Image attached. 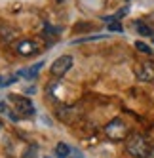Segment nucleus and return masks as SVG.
<instances>
[{
	"label": "nucleus",
	"instance_id": "1",
	"mask_svg": "<svg viewBox=\"0 0 154 158\" xmlns=\"http://www.w3.org/2000/svg\"><path fill=\"white\" fill-rule=\"evenodd\" d=\"M126 151L135 156V158H147L148 152H150V145H148V139L141 133H131L128 141H126Z\"/></svg>",
	"mask_w": 154,
	"mask_h": 158
},
{
	"label": "nucleus",
	"instance_id": "2",
	"mask_svg": "<svg viewBox=\"0 0 154 158\" xmlns=\"http://www.w3.org/2000/svg\"><path fill=\"white\" fill-rule=\"evenodd\" d=\"M105 133H107L111 139H114V141L126 139V137H128V126H126V124L120 120V118H114L111 124H107Z\"/></svg>",
	"mask_w": 154,
	"mask_h": 158
},
{
	"label": "nucleus",
	"instance_id": "3",
	"mask_svg": "<svg viewBox=\"0 0 154 158\" xmlns=\"http://www.w3.org/2000/svg\"><path fill=\"white\" fill-rule=\"evenodd\" d=\"M10 99L14 101V105H15V109H17V112H19L21 116H23V114H27V116L34 114V105H32V101H30V99L21 97V95H15V94L10 95Z\"/></svg>",
	"mask_w": 154,
	"mask_h": 158
},
{
	"label": "nucleus",
	"instance_id": "4",
	"mask_svg": "<svg viewBox=\"0 0 154 158\" xmlns=\"http://www.w3.org/2000/svg\"><path fill=\"white\" fill-rule=\"evenodd\" d=\"M72 67V55H61L59 59L51 63V74L53 76H63Z\"/></svg>",
	"mask_w": 154,
	"mask_h": 158
},
{
	"label": "nucleus",
	"instance_id": "5",
	"mask_svg": "<svg viewBox=\"0 0 154 158\" xmlns=\"http://www.w3.org/2000/svg\"><path fill=\"white\" fill-rule=\"evenodd\" d=\"M137 78L141 82H154V63L152 61H145V63H141L137 67V71H135Z\"/></svg>",
	"mask_w": 154,
	"mask_h": 158
},
{
	"label": "nucleus",
	"instance_id": "6",
	"mask_svg": "<svg viewBox=\"0 0 154 158\" xmlns=\"http://www.w3.org/2000/svg\"><path fill=\"white\" fill-rule=\"evenodd\" d=\"M42 61H38L36 65H32V67H27V69H21L19 71V76H23V78H34L36 76V73H38V69H42Z\"/></svg>",
	"mask_w": 154,
	"mask_h": 158
},
{
	"label": "nucleus",
	"instance_id": "7",
	"mask_svg": "<svg viewBox=\"0 0 154 158\" xmlns=\"http://www.w3.org/2000/svg\"><path fill=\"white\" fill-rule=\"evenodd\" d=\"M34 50H36V46H34L30 40H21V44L17 46V52H19L21 55H29V53H32Z\"/></svg>",
	"mask_w": 154,
	"mask_h": 158
},
{
	"label": "nucleus",
	"instance_id": "8",
	"mask_svg": "<svg viewBox=\"0 0 154 158\" xmlns=\"http://www.w3.org/2000/svg\"><path fill=\"white\" fill-rule=\"evenodd\" d=\"M15 35H17V32L14 29H10L8 25H0V36H2L4 42H12L15 38Z\"/></svg>",
	"mask_w": 154,
	"mask_h": 158
},
{
	"label": "nucleus",
	"instance_id": "9",
	"mask_svg": "<svg viewBox=\"0 0 154 158\" xmlns=\"http://www.w3.org/2000/svg\"><path fill=\"white\" fill-rule=\"evenodd\" d=\"M55 154H57V158H67L71 154V147L67 143H59L55 147Z\"/></svg>",
	"mask_w": 154,
	"mask_h": 158
},
{
	"label": "nucleus",
	"instance_id": "10",
	"mask_svg": "<svg viewBox=\"0 0 154 158\" xmlns=\"http://www.w3.org/2000/svg\"><path fill=\"white\" fill-rule=\"evenodd\" d=\"M36 154H38V149H36L34 145H30L29 149L23 152V156H21V158H36Z\"/></svg>",
	"mask_w": 154,
	"mask_h": 158
},
{
	"label": "nucleus",
	"instance_id": "11",
	"mask_svg": "<svg viewBox=\"0 0 154 158\" xmlns=\"http://www.w3.org/2000/svg\"><path fill=\"white\" fill-rule=\"evenodd\" d=\"M137 31L141 32L143 36H150V35H152V29H150V27H147L145 23H137Z\"/></svg>",
	"mask_w": 154,
	"mask_h": 158
},
{
	"label": "nucleus",
	"instance_id": "12",
	"mask_svg": "<svg viewBox=\"0 0 154 158\" xmlns=\"http://www.w3.org/2000/svg\"><path fill=\"white\" fill-rule=\"evenodd\" d=\"M135 48H137L139 52H143V53H147V55H150V53H152L150 46H147L145 42H135Z\"/></svg>",
	"mask_w": 154,
	"mask_h": 158
},
{
	"label": "nucleus",
	"instance_id": "13",
	"mask_svg": "<svg viewBox=\"0 0 154 158\" xmlns=\"http://www.w3.org/2000/svg\"><path fill=\"white\" fill-rule=\"evenodd\" d=\"M14 82H15V76H0V86H8Z\"/></svg>",
	"mask_w": 154,
	"mask_h": 158
},
{
	"label": "nucleus",
	"instance_id": "14",
	"mask_svg": "<svg viewBox=\"0 0 154 158\" xmlns=\"http://www.w3.org/2000/svg\"><path fill=\"white\" fill-rule=\"evenodd\" d=\"M108 29H111V31H116V32H122V31H124V27L120 25V23H116V21H112V23L108 25Z\"/></svg>",
	"mask_w": 154,
	"mask_h": 158
},
{
	"label": "nucleus",
	"instance_id": "15",
	"mask_svg": "<svg viewBox=\"0 0 154 158\" xmlns=\"http://www.w3.org/2000/svg\"><path fill=\"white\" fill-rule=\"evenodd\" d=\"M6 112H8V116L12 118L14 122H17V120H19V116H17V112H12V110H6Z\"/></svg>",
	"mask_w": 154,
	"mask_h": 158
},
{
	"label": "nucleus",
	"instance_id": "16",
	"mask_svg": "<svg viewBox=\"0 0 154 158\" xmlns=\"http://www.w3.org/2000/svg\"><path fill=\"white\" fill-rule=\"evenodd\" d=\"M147 158H154V147L150 149V152H148V156H147Z\"/></svg>",
	"mask_w": 154,
	"mask_h": 158
},
{
	"label": "nucleus",
	"instance_id": "17",
	"mask_svg": "<svg viewBox=\"0 0 154 158\" xmlns=\"http://www.w3.org/2000/svg\"><path fill=\"white\" fill-rule=\"evenodd\" d=\"M44 158H51V156H44Z\"/></svg>",
	"mask_w": 154,
	"mask_h": 158
},
{
	"label": "nucleus",
	"instance_id": "18",
	"mask_svg": "<svg viewBox=\"0 0 154 158\" xmlns=\"http://www.w3.org/2000/svg\"><path fill=\"white\" fill-rule=\"evenodd\" d=\"M0 128H2V124H0Z\"/></svg>",
	"mask_w": 154,
	"mask_h": 158
}]
</instances>
